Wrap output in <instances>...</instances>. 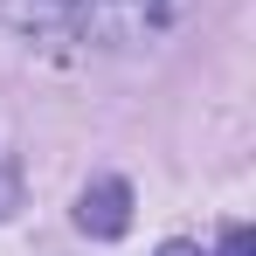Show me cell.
Here are the masks:
<instances>
[{"instance_id":"cell-1","label":"cell","mask_w":256,"mask_h":256,"mask_svg":"<svg viewBox=\"0 0 256 256\" xmlns=\"http://www.w3.org/2000/svg\"><path fill=\"white\" fill-rule=\"evenodd\" d=\"M62 14L76 35H90L104 48H138L152 35H166L187 14V0H62Z\"/></svg>"},{"instance_id":"cell-2","label":"cell","mask_w":256,"mask_h":256,"mask_svg":"<svg viewBox=\"0 0 256 256\" xmlns=\"http://www.w3.org/2000/svg\"><path fill=\"white\" fill-rule=\"evenodd\" d=\"M76 228L97 236V242H118L132 228V187L125 180H90L84 201H76Z\"/></svg>"},{"instance_id":"cell-3","label":"cell","mask_w":256,"mask_h":256,"mask_svg":"<svg viewBox=\"0 0 256 256\" xmlns=\"http://www.w3.org/2000/svg\"><path fill=\"white\" fill-rule=\"evenodd\" d=\"M14 201H21V180L0 166V214H14Z\"/></svg>"},{"instance_id":"cell-4","label":"cell","mask_w":256,"mask_h":256,"mask_svg":"<svg viewBox=\"0 0 256 256\" xmlns=\"http://www.w3.org/2000/svg\"><path fill=\"white\" fill-rule=\"evenodd\" d=\"M222 256H250V228H228V242H222Z\"/></svg>"},{"instance_id":"cell-5","label":"cell","mask_w":256,"mask_h":256,"mask_svg":"<svg viewBox=\"0 0 256 256\" xmlns=\"http://www.w3.org/2000/svg\"><path fill=\"white\" fill-rule=\"evenodd\" d=\"M160 256H201V250H194V242H166Z\"/></svg>"}]
</instances>
